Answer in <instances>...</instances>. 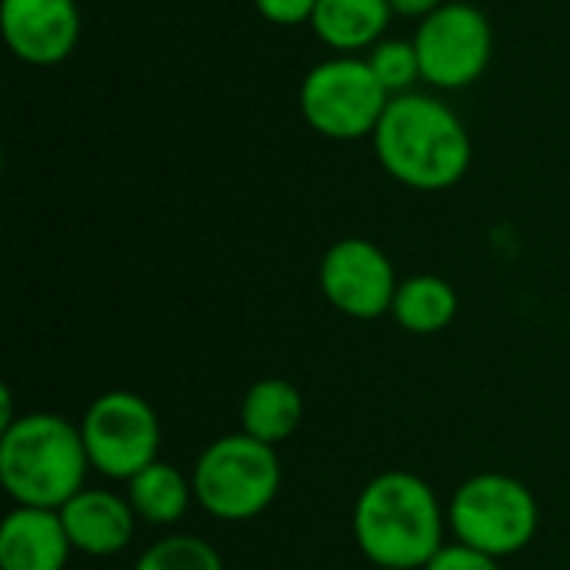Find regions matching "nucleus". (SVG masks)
Instances as JSON below:
<instances>
[{"mask_svg": "<svg viewBox=\"0 0 570 570\" xmlns=\"http://www.w3.org/2000/svg\"><path fill=\"white\" fill-rule=\"evenodd\" d=\"M448 0H391L394 7V17H407V20H424L431 17L434 10H441Z\"/></svg>", "mask_w": 570, "mask_h": 570, "instance_id": "nucleus-21", "label": "nucleus"}, {"mask_svg": "<svg viewBox=\"0 0 570 570\" xmlns=\"http://www.w3.org/2000/svg\"><path fill=\"white\" fill-rule=\"evenodd\" d=\"M304 417V401L301 391L284 381V377H264L247 387L240 401V428L244 434L264 441V444H281L294 438Z\"/></svg>", "mask_w": 570, "mask_h": 570, "instance_id": "nucleus-14", "label": "nucleus"}, {"mask_svg": "<svg viewBox=\"0 0 570 570\" xmlns=\"http://www.w3.org/2000/svg\"><path fill=\"white\" fill-rule=\"evenodd\" d=\"M391 20V0H317L307 27L327 50L364 57L374 43L384 40Z\"/></svg>", "mask_w": 570, "mask_h": 570, "instance_id": "nucleus-13", "label": "nucleus"}, {"mask_svg": "<svg viewBox=\"0 0 570 570\" xmlns=\"http://www.w3.org/2000/svg\"><path fill=\"white\" fill-rule=\"evenodd\" d=\"M254 7L267 23L301 27V23H311V17L317 10V0H254Z\"/></svg>", "mask_w": 570, "mask_h": 570, "instance_id": "nucleus-20", "label": "nucleus"}, {"mask_svg": "<svg viewBox=\"0 0 570 570\" xmlns=\"http://www.w3.org/2000/svg\"><path fill=\"white\" fill-rule=\"evenodd\" d=\"M73 544L67 538L60 511L13 508L0 524V568L3 570H63Z\"/></svg>", "mask_w": 570, "mask_h": 570, "instance_id": "nucleus-11", "label": "nucleus"}, {"mask_svg": "<svg viewBox=\"0 0 570 570\" xmlns=\"http://www.w3.org/2000/svg\"><path fill=\"white\" fill-rule=\"evenodd\" d=\"M304 124L327 140H364L374 137L391 94L374 77L367 57L334 53L314 63L297 90Z\"/></svg>", "mask_w": 570, "mask_h": 570, "instance_id": "nucleus-5", "label": "nucleus"}, {"mask_svg": "<svg viewBox=\"0 0 570 570\" xmlns=\"http://www.w3.org/2000/svg\"><path fill=\"white\" fill-rule=\"evenodd\" d=\"M90 468L114 481H130L147 464L160 461L157 411L134 391L100 394L80 421Z\"/></svg>", "mask_w": 570, "mask_h": 570, "instance_id": "nucleus-8", "label": "nucleus"}, {"mask_svg": "<svg viewBox=\"0 0 570 570\" xmlns=\"http://www.w3.org/2000/svg\"><path fill=\"white\" fill-rule=\"evenodd\" d=\"M87 471L83 434L60 414H23L0 431V484L20 508L60 511L83 491Z\"/></svg>", "mask_w": 570, "mask_h": 570, "instance_id": "nucleus-3", "label": "nucleus"}, {"mask_svg": "<svg viewBox=\"0 0 570 570\" xmlns=\"http://www.w3.org/2000/svg\"><path fill=\"white\" fill-rule=\"evenodd\" d=\"M194 498V481L174 464L154 461L127 481V501L134 514L147 524H177Z\"/></svg>", "mask_w": 570, "mask_h": 570, "instance_id": "nucleus-15", "label": "nucleus"}, {"mask_svg": "<svg viewBox=\"0 0 570 570\" xmlns=\"http://www.w3.org/2000/svg\"><path fill=\"white\" fill-rule=\"evenodd\" d=\"M424 570H501L498 568V558H491V554H484V551H474V548H468V544H444L434 558H431V564Z\"/></svg>", "mask_w": 570, "mask_h": 570, "instance_id": "nucleus-19", "label": "nucleus"}, {"mask_svg": "<svg viewBox=\"0 0 570 570\" xmlns=\"http://www.w3.org/2000/svg\"><path fill=\"white\" fill-rule=\"evenodd\" d=\"M454 538L491 558L521 554L541 524L534 491L511 474H474L464 481L448 508Z\"/></svg>", "mask_w": 570, "mask_h": 570, "instance_id": "nucleus-6", "label": "nucleus"}, {"mask_svg": "<svg viewBox=\"0 0 570 570\" xmlns=\"http://www.w3.org/2000/svg\"><path fill=\"white\" fill-rule=\"evenodd\" d=\"M194 498L217 521H250L281 491L277 451L250 434H227L204 448L194 464Z\"/></svg>", "mask_w": 570, "mask_h": 570, "instance_id": "nucleus-4", "label": "nucleus"}, {"mask_svg": "<svg viewBox=\"0 0 570 570\" xmlns=\"http://www.w3.org/2000/svg\"><path fill=\"white\" fill-rule=\"evenodd\" d=\"M391 314L411 334H441L458 317V291L438 274H414L401 281Z\"/></svg>", "mask_w": 570, "mask_h": 570, "instance_id": "nucleus-16", "label": "nucleus"}, {"mask_svg": "<svg viewBox=\"0 0 570 570\" xmlns=\"http://www.w3.org/2000/svg\"><path fill=\"white\" fill-rule=\"evenodd\" d=\"M7 50L30 67H57L80 43L77 0H0Z\"/></svg>", "mask_w": 570, "mask_h": 570, "instance_id": "nucleus-10", "label": "nucleus"}, {"mask_svg": "<svg viewBox=\"0 0 570 570\" xmlns=\"http://www.w3.org/2000/svg\"><path fill=\"white\" fill-rule=\"evenodd\" d=\"M67 538L73 551L90 558L120 554L134 538V508L127 498L114 491H80L60 508Z\"/></svg>", "mask_w": 570, "mask_h": 570, "instance_id": "nucleus-12", "label": "nucleus"}, {"mask_svg": "<svg viewBox=\"0 0 570 570\" xmlns=\"http://www.w3.org/2000/svg\"><path fill=\"white\" fill-rule=\"evenodd\" d=\"M421 60V80L434 90L474 87L494 57V27L488 13L468 0H448L417 23L411 37Z\"/></svg>", "mask_w": 570, "mask_h": 570, "instance_id": "nucleus-7", "label": "nucleus"}, {"mask_svg": "<svg viewBox=\"0 0 570 570\" xmlns=\"http://www.w3.org/2000/svg\"><path fill=\"white\" fill-rule=\"evenodd\" d=\"M371 144L391 180L424 194L458 187L474 157L461 114L441 97L421 90L391 97Z\"/></svg>", "mask_w": 570, "mask_h": 570, "instance_id": "nucleus-1", "label": "nucleus"}, {"mask_svg": "<svg viewBox=\"0 0 570 570\" xmlns=\"http://www.w3.org/2000/svg\"><path fill=\"white\" fill-rule=\"evenodd\" d=\"M364 57H367L374 77L381 80V87H384L391 97L411 94V90L417 87V80H421V60H417L414 40L384 37V40L374 43Z\"/></svg>", "mask_w": 570, "mask_h": 570, "instance_id": "nucleus-17", "label": "nucleus"}, {"mask_svg": "<svg viewBox=\"0 0 570 570\" xmlns=\"http://www.w3.org/2000/svg\"><path fill=\"white\" fill-rule=\"evenodd\" d=\"M354 541L381 570H421L444 548V511L434 488L407 471L367 481L354 504Z\"/></svg>", "mask_w": 570, "mask_h": 570, "instance_id": "nucleus-2", "label": "nucleus"}, {"mask_svg": "<svg viewBox=\"0 0 570 570\" xmlns=\"http://www.w3.org/2000/svg\"><path fill=\"white\" fill-rule=\"evenodd\" d=\"M134 570H224V561L207 541L194 534H174L150 544L137 558Z\"/></svg>", "mask_w": 570, "mask_h": 570, "instance_id": "nucleus-18", "label": "nucleus"}, {"mask_svg": "<svg viewBox=\"0 0 570 570\" xmlns=\"http://www.w3.org/2000/svg\"><path fill=\"white\" fill-rule=\"evenodd\" d=\"M321 294L327 304L354 321H374L391 314L401 287L391 257L367 237L334 240L317 267Z\"/></svg>", "mask_w": 570, "mask_h": 570, "instance_id": "nucleus-9", "label": "nucleus"}]
</instances>
